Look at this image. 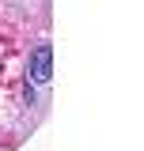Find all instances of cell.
I'll return each instance as SVG.
<instances>
[{
    "mask_svg": "<svg viewBox=\"0 0 144 151\" xmlns=\"http://www.w3.org/2000/svg\"><path fill=\"white\" fill-rule=\"evenodd\" d=\"M27 72H31L34 83H49V76H53V49H49V45H38Z\"/></svg>",
    "mask_w": 144,
    "mask_h": 151,
    "instance_id": "6da1fadb",
    "label": "cell"
}]
</instances>
